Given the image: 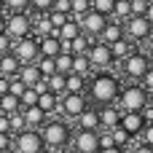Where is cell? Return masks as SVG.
<instances>
[{"label":"cell","mask_w":153,"mask_h":153,"mask_svg":"<svg viewBox=\"0 0 153 153\" xmlns=\"http://www.w3.org/2000/svg\"><path fill=\"white\" fill-rule=\"evenodd\" d=\"M89 94L94 102H102V105H113L121 94V86H118V78L113 73H100L94 75V81L89 83Z\"/></svg>","instance_id":"1"},{"label":"cell","mask_w":153,"mask_h":153,"mask_svg":"<svg viewBox=\"0 0 153 153\" xmlns=\"http://www.w3.org/2000/svg\"><path fill=\"white\" fill-rule=\"evenodd\" d=\"M100 38H102V43H105V46H113V43L124 40V27H121V24H113V22H108Z\"/></svg>","instance_id":"16"},{"label":"cell","mask_w":153,"mask_h":153,"mask_svg":"<svg viewBox=\"0 0 153 153\" xmlns=\"http://www.w3.org/2000/svg\"><path fill=\"white\" fill-rule=\"evenodd\" d=\"M54 35H56V38H59L62 43H70L73 38H78V35H81V27H78V22L67 19V22H65V24H62V27H59V30H56Z\"/></svg>","instance_id":"17"},{"label":"cell","mask_w":153,"mask_h":153,"mask_svg":"<svg viewBox=\"0 0 153 153\" xmlns=\"http://www.w3.org/2000/svg\"><path fill=\"white\" fill-rule=\"evenodd\" d=\"M13 56L19 59V65L24 67V65H35L38 62V38L35 35H27V38H22V40H16V48H13Z\"/></svg>","instance_id":"6"},{"label":"cell","mask_w":153,"mask_h":153,"mask_svg":"<svg viewBox=\"0 0 153 153\" xmlns=\"http://www.w3.org/2000/svg\"><path fill=\"white\" fill-rule=\"evenodd\" d=\"M30 32H32V19H30L27 11H19V13H8L5 16V35H8V40L11 38L13 40H22Z\"/></svg>","instance_id":"3"},{"label":"cell","mask_w":153,"mask_h":153,"mask_svg":"<svg viewBox=\"0 0 153 153\" xmlns=\"http://www.w3.org/2000/svg\"><path fill=\"white\" fill-rule=\"evenodd\" d=\"M19 105H22L24 110H27V108H35V105H38V94H35L32 89H27V91L19 97Z\"/></svg>","instance_id":"31"},{"label":"cell","mask_w":153,"mask_h":153,"mask_svg":"<svg viewBox=\"0 0 153 153\" xmlns=\"http://www.w3.org/2000/svg\"><path fill=\"white\" fill-rule=\"evenodd\" d=\"M129 11H132V16H145L148 3L145 0H129Z\"/></svg>","instance_id":"34"},{"label":"cell","mask_w":153,"mask_h":153,"mask_svg":"<svg viewBox=\"0 0 153 153\" xmlns=\"http://www.w3.org/2000/svg\"><path fill=\"white\" fill-rule=\"evenodd\" d=\"M19 70H22V65H19V59L8 51V54H3L0 56V78H16L19 75Z\"/></svg>","instance_id":"14"},{"label":"cell","mask_w":153,"mask_h":153,"mask_svg":"<svg viewBox=\"0 0 153 153\" xmlns=\"http://www.w3.org/2000/svg\"><path fill=\"white\" fill-rule=\"evenodd\" d=\"M78 124H81V132H97V126H100V116H97V110H83L81 116H78Z\"/></svg>","instance_id":"18"},{"label":"cell","mask_w":153,"mask_h":153,"mask_svg":"<svg viewBox=\"0 0 153 153\" xmlns=\"http://www.w3.org/2000/svg\"><path fill=\"white\" fill-rule=\"evenodd\" d=\"M110 140H113V145H116V148H121V145H126V143H129V134H126L121 126H116V129L110 132Z\"/></svg>","instance_id":"32"},{"label":"cell","mask_w":153,"mask_h":153,"mask_svg":"<svg viewBox=\"0 0 153 153\" xmlns=\"http://www.w3.org/2000/svg\"><path fill=\"white\" fill-rule=\"evenodd\" d=\"M151 56H153V43H151ZM151 56H148V59H151Z\"/></svg>","instance_id":"47"},{"label":"cell","mask_w":153,"mask_h":153,"mask_svg":"<svg viewBox=\"0 0 153 153\" xmlns=\"http://www.w3.org/2000/svg\"><path fill=\"white\" fill-rule=\"evenodd\" d=\"M140 145H148V148H153V124H148L145 129H143V143Z\"/></svg>","instance_id":"35"},{"label":"cell","mask_w":153,"mask_h":153,"mask_svg":"<svg viewBox=\"0 0 153 153\" xmlns=\"http://www.w3.org/2000/svg\"><path fill=\"white\" fill-rule=\"evenodd\" d=\"M16 78H19L27 89H32V86L40 81V73H38V67H35V65H24V67L19 70V75H16Z\"/></svg>","instance_id":"19"},{"label":"cell","mask_w":153,"mask_h":153,"mask_svg":"<svg viewBox=\"0 0 153 153\" xmlns=\"http://www.w3.org/2000/svg\"><path fill=\"white\" fill-rule=\"evenodd\" d=\"M75 151L78 153H100V134L97 132H78L75 134Z\"/></svg>","instance_id":"10"},{"label":"cell","mask_w":153,"mask_h":153,"mask_svg":"<svg viewBox=\"0 0 153 153\" xmlns=\"http://www.w3.org/2000/svg\"><path fill=\"white\" fill-rule=\"evenodd\" d=\"M97 116H100V126H105L108 132H113V129L118 126V121H121V113H118L113 105H105L102 110H97Z\"/></svg>","instance_id":"15"},{"label":"cell","mask_w":153,"mask_h":153,"mask_svg":"<svg viewBox=\"0 0 153 153\" xmlns=\"http://www.w3.org/2000/svg\"><path fill=\"white\" fill-rule=\"evenodd\" d=\"M43 140H40V132H35V129H24L22 134H16V140H13V153H43Z\"/></svg>","instance_id":"5"},{"label":"cell","mask_w":153,"mask_h":153,"mask_svg":"<svg viewBox=\"0 0 153 153\" xmlns=\"http://www.w3.org/2000/svg\"><path fill=\"white\" fill-rule=\"evenodd\" d=\"M134 153H153V148H148V145H137Z\"/></svg>","instance_id":"43"},{"label":"cell","mask_w":153,"mask_h":153,"mask_svg":"<svg viewBox=\"0 0 153 153\" xmlns=\"http://www.w3.org/2000/svg\"><path fill=\"white\" fill-rule=\"evenodd\" d=\"M89 70H91V65H89L86 54H83V56H73V73H70V75H81V78H86Z\"/></svg>","instance_id":"24"},{"label":"cell","mask_w":153,"mask_h":153,"mask_svg":"<svg viewBox=\"0 0 153 153\" xmlns=\"http://www.w3.org/2000/svg\"><path fill=\"white\" fill-rule=\"evenodd\" d=\"M86 108H89V105H86V97H83V94H65V100H62L65 116H81Z\"/></svg>","instance_id":"13"},{"label":"cell","mask_w":153,"mask_h":153,"mask_svg":"<svg viewBox=\"0 0 153 153\" xmlns=\"http://www.w3.org/2000/svg\"><path fill=\"white\" fill-rule=\"evenodd\" d=\"M110 48V56L113 59H126L129 56V40L124 38V40H118V43H113V46H108Z\"/></svg>","instance_id":"26"},{"label":"cell","mask_w":153,"mask_h":153,"mask_svg":"<svg viewBox=\"0 0 153 153\" xmlns=\"http://www.w3.org/2000/svg\"><path fill=\"white\" fill-rule=\"evenodd\" d=\"M86 59H89V65H91V67H108V65L113 62L110 48H108L105 43H91V46H89V51H86Z\"/></svg>","instance_id":"9"},{"label":"cell","mask_w":153,"mask_h":153,"mask_svg":"<svg viewBox=\"0 0 153 153\" xmlns=\"http://www.w3.org/2000/svg\"><path fill=\"white\" fill-rule=\"evenodd\" d=\"M148 70H151V59H148V54L134 51V54H129V56L124 59V73H126L129 78H143Z\"/></svg>","instance_id":"7"},{"label":"cell","mask_w":153,"mask_h":153,"mask_svg":"<svg viewBox=\"0 0 153 153\" xmlns=\"http://www.w3.org/2000/svg\"><path fill=\"white\" fill-rule=\"evenodd\" d=\"M113 16H118V19H129V16H132V11H129V0L113 3Z\"/></svg>","instance_id":"29"},{"label":"cell","mask_w":153,"mask_h":153,"mask_svg":"<svg viewBox=\"0 0 153 153\" xmlns=\"http://www.w3.org/2000/svg\"><path fill=\"white\" fill-rule=\"evenodd\" d=\"M0 35H5V16H0Z\"/></svg>","instance_id":"44"},{"label":"cell","mask_w":153,"mask_h":153,"mask_svg":"<svg viewBox=\"0 0 153 153\" xmlns=\"http://www.w3.org/2000/svg\"><path fill=\"white\" fill-rule=\"evenodd\" d=\"M8 46H11L8 35H0V56H3V54H8Z\"/></svg>","instance_id":"38"},{"label":"cell","mask_w":153,"mask_h":153,"mask_svg":"<svg viewBox=\"0 0 153 153\" xmlns=\"http://www.w3.org/2000/svg\"><path fill=\"white\" fill-rule=\"evenodd\" d=\"M143 83H145V86H143V91H145V89H151V91H153V67L143 75Z\"/></svg>","instance_id":"36"},{"label":"cell","mask_w":153,"mask_h":153,"mask_svg":"<svg viewBox=\"0 0 153 153\" xmlns=\"http://www.w3.org/2000/svg\"><path fill=\"white\" fill-rule=\"evenodd\" d=\"M0 16H5V3L0 0Z\"/></svg>","instance_id":"46"},{"label":"cell","mask_w":153,"mask_h":153,"mask_svg":"<svg viewBox=\"0 0 153 153\" xmlns=\"http://www.w3.org/2000/svg\"><path fill=\"white\" fill-rule=\"evenodd\" d=\"M38 54L46 56V59H56L62 54V40L56 35H46V38H38Z\"/></svg>","instance_id":"11"},{"label":"cell","mask_w":153,"mask_h":153,"mask_svg":"<svg viewBox=\"0 0 153 153\" xmlns=\"http://www.w3.org/2000/svg\"><path fill=\"white\" fill-rule=\"evenodd\" d=\"M40 140L48 148H65L67 140H70V129H67L65 121H46L43 132H40Z\"/></svg>","instance_id":"2"},{"label":"cell","mask_w":153,"mask_h":153,"mask_svg":"<svg viewBox=\"0 0 153 153\" xmlns=\"http://www.w3.org/2000/svg\"><path fill=\"white\" fill-rule=\"evenodd\" d=\"M8 129H13V132L22 134V132L27 129V124H24V118H22L19 113H13V116H8Z\"/></svg>","instance_id":"33"},{"label":"cell","mask_w":153,"mask_h":153,"mask_svg":"<svg viewBox=\"0 0 153 153\" xmlns=\"http://www.w3.org/2000/svg\"><path fill=\"white\" fill-rule=\"evenodd\" d=\"M11 151V134H0V153Z\"/></svg>","instance_id":"37"},{"label":"cell","mask_w":153,"mask_h":153,"mask_svg":"<svg viewBox=\"0 0 153 153\" xmlns=\"http://www.w3.org/2000/svg\"><path fill=\"white\" fill-rule=\"evenodd\" d=\"M22 118H24L27 126H40V124H46V116H43L38 108H27V110L22 113Z\"/></svg>","instance_id":"23"},{"label":"cell","mask_w":153,"mask_h":153,"mask_svg":"<svg viewBox=\"0 0 153 153\" xmlns=\"http://www.w3.org/2000/svg\"><path fill=\"white\" fill-rule=\"evenodd\" d=\"M54 70H56V75H70L73 73V56L70 54H59L56 59H54Z\"/></svg>","instance_id":"22"},{"label":"cell","mask_w":153,"mask_h":153,"mask_svg":"<svg viewBox=\"0 0 153 153\" xmlns=\"http://www.w3.org/2000/svg\"><path fill=\"white\" fill-rule=\"evenodd\" d=\"M83 89H86V78H81V75L65 78V94H83Z\"/></svg>","instance_id":"20"},{"label":"cell","mask_w":153,"mask_h":153,"mask_svg":"<svg viewBox=\"0 0 153 153\" xmlns=\"http://www.w3.org/2000/svg\"><path fill=\"white\" fill-rule=\"evenodd\" d=\"M8 94V78H0V97Z\"/></svg>","instance_id":"42"},{"label":"cell","mask_w":153,"mask_h":153,"mask_svg":"<svg viewBox=\"0 0 153 153\" xmlns=\"http://www.w3.org/2000/svg\"><path fill=\"white\" fill-rule=\"evenodd\" d=\"M35 108L46 116V113H51V110L56 108V97H54L51 91H46V94H40V97H38V105H35Z\"/></svg>","instance_id":"25"},{"label":"cell","mask_w":153,"mask_h":153,"mask_svg":"<svg viewBox=\"0 0 153 153\" xmlns=\"http://www.w3.org/2000/svg\"><path fill=\"white\" fill-rule=\"evenodd\" d=\"M151 24L145 22V16H129L126 19V27H124V38L129 40H145L151 35Z\"/></svg>","instance_id":"8"},{"label":"cell","mask_w":153,"mask_h":153,"mask_svg":"<svg viewBox=\"0 0 153 153\" xmlns=\"http://www.w3.org/2000/svg\"><path fill=\"white\" fill-rule=\"evenodd\" d=\"M35 8H38V11H51V3H48V0H38Z\"/></svg>","instance_id":"40"},{"label":"cell","mask_w":153,"mask_h":153,"mask_svg":"<svg viewBox=\"0 0 153 153\" xmlns=\"http://www.w3.org/2000/svg\"><path fill=\"white\" fill-rule=\"evenodd\" d=\"M5 153H13V151H5Z\"/></svg>","instance_id":"48"},{"label":"cell","mask_w":153,"mask_h":153,"mask_svg":"<svg viewBox=\"0 0 153 153\" xmlns=\"http://www.w3.org/2000/svg\"><path fill=\"white\" fill-rule=\"evenodd\" d=\"M46 86H48V91L56 97V94H65V75H51V78H46Z\"/></svg>","instance_id":"27"},{"label":"cell","mask_w":153,"mask_h":153,"mask_svg":"<svg viewBox=\"0 0 153 153\" xmlns=\"http://www.w3.org/2000/svg\"><path fill=\"white\" fill-rule=\"evenodd\" d=\"M0 134H11V129H8V116H0Z\"/></svg>","instance_id":"39"},{"label":"cell","mask_w":153,"mask_h":153,"mask_svg":"<svg viewBox=\"0 0 153 153\" xmlns=\"http://www.w3.org/2000/svg\"><path fill=\"white\" fill-rule=\"evenodd\" d=\"M145 22L153 27V3H148V11H145Z\"/></svg>","instance_id":"41"},{"label":"cell","mask_w":153,"mask_h":153,"mask_svg":"<svg viewBox=\"0 0 153 153\" xmlns=\"http://www.w3.org/2000/svg\"><path fill=\"white\" fill-rule=\"evenodd\" d=\"M118 126H121V129H124L129 137H137V134H143L145 121H143V116H140V113H121Z\"/></svg>","instance_id":"12"},{"label":"cell","mask_w":153,"mask_h":153,"mask_svg":"<svg viewBox=\"0 0 153 153\" xmlns=\"http://www.w3.org/2000/svg\"><path fill=\"white\" fill-rule=\"evenodd\" d=\"M116 102H121L124 113H140L148 105V91H143V86H129L118 94Z\"/></svg>","instance_id":"4"},{"label":"cell","mask_w":153,"mask_h":153,"mask_svg":"<svg viewBox=\"0 0 153 153\" xmlns=\"http://www.w3.org/2000/svg\"><path fill=\"white\" fill-rule=\"evenodd\" d=\"M24 91H27V86H24L19 78H11V81H8V94H11V97H16V100H19Z\"/></svg>","instance_id":"30"},{"label":"cell","mask_w":153,"mask_h":153,"mask_svg":"<svg viewBox=\"0 0 153 153\" xmlns=\"http://www.w3.org/2000/svg\"><path fill=\"white\" fill-rule=\"evenodd\" d=\"M19 110H22V105H19L16 97H11V94H3L0 97V116H13Z\"/></svg>","instance_id":"21"},{"label":"cell","mask_w":153,"mask_h":153,"mask_svg":"<svg viewBox=\"0 0 153 153\" xmlns=\"http://www.w3.org/2000/svg\"><path fill=\"white\" fill-rule=\"evenodd\" d=\"M91 11L108 19V16L113 13V0H94V3H91Z\"/></svg>","instance_id":"28"},{"label":"cell","mask_w":153,"mask_h":153,"mask_svg":"<svg viewBox=\"0 0 153 153\" xmlns=\"http://www.w3.org/2000/svg\"><path fill=\"white\" fill-rule=\"evenodd\" d=\"M100 153H124V148H108V151H100Z\"/></svg>","instance_id":"45"}]
</instances>
